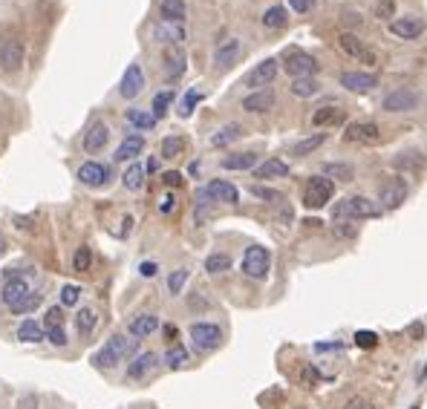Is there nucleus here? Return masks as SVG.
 I'll return each instance as SVG.
<instances>
[{"label": "nucleus", "mask_w": 427, "mask_h": 409, "mask_svg": "<svg viewBox=\"0 0 427 409\" xmlns=\"http://www.w3.org/2000/svg\"><path fill=\"white\" fill-rule=\"evenodd\" d=\"M381 217L378 202L366 199V197H346L332 208V219H376Z\"/></svg>", "instance_id": "obj_1"}, {"label": "nucleus", "mask_w": 427, "mask_h": 409, "mask_svg": "<svg viewBox=\"0 0 427 409\" xmlns=\"http://www.w3.org/2000/svg\"><path fill=\"white\" fill-rule=\"evenodd\" d=\"M421 107V92L416 87H396L381 99L384 112H413Z\"/></svg>", "instance_id": "obj_2"}, {"label": "nucleus", "mask_w": 427, "mask_h": 409, "mask_svg": "<svg viewBox=\"0 0 427 409\" xmlns=\"http://www.w3.org/2000/svg\"><path fill=\"white\" fill-rule=\"evenodd\" d=\"M338 47H341L344 55H349V58H353V61H358V64H366V67H376V64H378L376 49H373L370 44H364L355 32H341V35H338Z\"/></svg>", "instance_id": "obj_3"}, {"label": "nucleus", "mask_w": 427, "mask_h": 409, "mask_svg": "<svg viewBox=\"0 0 427 409\" xmlns=\"http://www.w3.org/2000/svg\"><path fill=\"white\" fill-rule=\"evenodd\" d=\"M188 337L197 352H214L223 346V328L217 323H193L188 328Z\"/></svg>", "instance_id": "obj_4"}, {"label": "nucleus", "mask_w": 427, "mask_h": 409, "mask_svg": "<svg viewBox=\"0 0 427 409\" xmlns=\"http://www.w3.org/2000/svg\"><path fill=\"white\" fill-rule=\"evenodd\" d=\"M271 271V254L263 245H248L243 254V274L251 280H266Z\"/></svg>", "instance_id": "obj_5"}, {"label": "nucleus", "mask_w": 427, "mask_h": 409, "mask_svg": "<svg viewBox=\"0 0 427 409\" xmlns=\"http://www.w3.org/2000/svg\"><path fill=\"white\" fill-rule=\"evenodd\" d=\"M332 193H335V182H329L326 176H312L306 182V190H303V205L309 210H321V208L329 205Z\"/></svg>", "instance_id": "obj_6"}, {"label": "nucleus", "mask_w": 427, "mask_h": 409, "mask_svg": "<svg viewBox=\"0 0 427 409\" xmlns=\"http://www.w3.org/2000/svg\"><path fill=\"white\" fill-rule=\"evenodd\" d=\"M404 199H407V185H404V179L387 176L378 185V208L381 210H396V208L404 205Z\"/></svg>", "instance_id": "obj_7"}, {"label": "nucleus", "mask_w": 427, "mask_h": 409, "mask_svg": "<svg viewBox=\"0 0 427 409\" xmlns=\"http://www.w3.org/2000/svg\"><path fill=\"white\" fill-rule=\"evenodd\" d=\"M387 29H390V35L398 37V41H416V37L424 35L427 24H424V17H419V15H401V17H396V21H390Z\"/></svg>", "instance_id": "obj_8"}, {"label": "nucleus", "mask_w": 427, "mask_h": 409, "mask_svg": "<svg viewBox=\"0 0 427 409\" xmlns=\"http://www.w3.org/2000/svg\"><path fill=\"white\" fill-rule=\"evenodd\" d=\"M344 139L349 144H366V147H373V144H381V127L376 122H353V124L344 130Z\"/></svg>", "instance_id": "obj_9"}, {"label": "nucleus", "mask_w": 427, "mask_h": 409, "mask_svg": "<svg viewBox=\"0 0 427 409\" xmlns=\"http://www.w3.org/2000/svg\"><path fill=\"white\" fill-rule=\"evenodd\" d=\"M318 61L309 52H289L286 58H283V69L292 75V78H315V72H318Z\"/></svg>", "instance_id": "obj_10"}, {"label": "nucleus", "mask_w": 427, "mask_h": 409, "mask_svg": "<svg viewBox=\"0 0 427 409\" xmlns=\"http://www.w3.org/2000/svg\"><path fill=\"white\" fill-rule=\"evenodd\" d=\"M277 72H280L277 58H266V61H260L255 69L245 75V87H248V90H266V87L277 78Z\"/></svg>", "instance_id": "obj_11"}, {"label": "nucleus", "mask_w": 427, "mask_h": 409, "mask_svg": "<svg viewBox=\"0 0 427 409\" xmlns=\"http://www.w3.org/2000/svg\"><path fill=\"white\" fill-rule=\"evenodd\" d=\"M26 61V47L17 41V37H9V41L0 44V69L3 72H17Z\"/></svg>", "instance_id": "obj_12"}, {"label": "nucleus", "mask_w": 427, "mask_h": 409, "mask_svg": "<svg viewBox=\"0 0 427 409\" xmlns=\"http://www.w3.org/2000/svg\"><path fill=\"white\" fill-rule=\"evenodd\" d=\"M75 176H79V182L81 185H87V187H104V185H110V167L107 165H102V162H84L81 167H79V173H75Z\"/></svg>", "instance_id": "obj_13"}, {"label": "nucleus", "mask_w": 427, "mask_h": 409, "mask_svg": "<svg viewBox=\"0 0 427 409\" xmlns=\"http://www.w3.org/2000/svg\"><path fill=\"white\" fill-rule=\"evenodd\" d=\"M427 167V156L421 150H401L393 156V170H401L407 176H419Z\"/></svg>", "instance_id": "obj_14"}, {"label": "nucleus", "mask_w": 427, "mask_h": 409, "mask_svg": "<svg viewBox=\"0 0 427 409\" xmlns=\"http://www.w3.org/2000/svg\"><path fill=\"white\" fill-rule=\"evenodd\" d=\"M341 87L355 92V95H366L378 87V78L373 72H353L349 69V72H341Z\"/></svg>", "instance_id": "obj_15"}, {"label": "nucleus", "mask_w": 427, "mask_h": 409, "mask_svg": "<svg viewBox=\"0 0 427 409\" xmlns=\"http://www.w3.org/2000/svg\"><path fill=\"white\" fill-rule=\"evenodd\" d=\"M145 90V69L139 67V64H130L127 69H124V75H122V84H119V95L122 99H136Z\"/></svg>", "instance_id": "obj_16"}, {"label": "nucleus", "mask_w": 427, "mask_h": 409, "mask_svg": "<svg viewBox=\"0 0 427 409\" xmlns=\"http://www.w3.org/2000/svg\"><path fill=\"white\" fill-rule=\"evenodd\" d=\"M202 193H205V199H211V202H225V205H237L240 202V190L231 182H225V179L208 182V187H202Z\"/></svg>", "instance_id": "obj_17"}, {"label": "nucleus", "mask_w": 427, "mask_h": 409, "mask_svg": "<svg viewBox=\"0 0 427 409\" xmlns=\"http://www.w3.org/2000/svg\"><path fill=\"white\" fill-rule=\"evenodd\" d=\"M153 41H159V44H170V47H177L182 44L185 37H188V29L185 24H170V21H159V24H153Z\"/></svg>", "instance_id": "obj_18"}, {"label": "nucleus", "mask_w": 427, "mask_h": 409, "mask_svg": "<svg viewBox=\"0 0 427 409\" xmlns=\"http://www.w3.org/2000/svg\"><path fill=\"white\" fill-rule=\"evenodd\" d=\"M185 69H188L185 52L177 49V47H170V49L165 52V58H162V75L168 78V81H179V78L185 75Z\"/></svg>", "instance_id": "obj_19"}, {"label": "nucleus", "mask_w": 427, "mask_h": 409, "mask_svg": "<svg viewBox=\"0 0 427 409\" xmlns=\"http://www.w3.org/2000/svg\"><path fill=\"white\" fill-rule=\"evenodd\" d=\"M237 58H240V41L237 37H225V41H220L217 49H214V67L228 69L237 64Z\"/></svg>", "instance_id": "obj_20"}, {"label": "nucleus", "mask_w": 427, "mask_h": 409, "mask_svg": "<svg viewBox=\"0 0 427 409\" xmlns=\"http://www.w3.org/2000/svg\"><path fill=\"white\" fill-rule=\"evenodd\" d=\"M107 142H110V127L104 122H92L84 133L81 144H84V153H99V150L107 147Z\"/></svg>", "instance_id": "obj_21"}, {"label": "nucleus", "mask_w": 427, "mask_h": 409, "mask_svg": "<svg viewBox=\"0 0 427 409\" xmlns=\"http://www.w3.org/2000/svg\"><path fill=\"white\" fill-rule=\"evenodd\" d=\"M156 366H159V358H156V355H153V352H142V355H136V358L127 363V378H130V381H142V378H147Z\"/></svg>", "instance_id": "obj_22"}, {"label": "nucleus", "mask_w": 427, "mask_h": 409, "mask_svg": "<svg viewBox=\"0 0 427 409\" xmlns=\"http://www.w3.org/2000/svg\"><path fill=\"white\" fill-rule=\"evenodd\" d=\"M159 317L156 315H139V317H133L130 320V326H127V332H130V337H136V340H145V337H150L153 332H159Z\"/></svg>", "instance_id": "obj_23"}, {"label": "nucleus", "mask_w": 427, "mask_h": 409, "mask_svg": "<svg viewBox=\"0 0 427 409\" xmlns=\"http://www.w3.org/2000/svg\"><path fill=\"white\" fill-rule=\"evenodd\" d=\"M107 346L113 349V355L119 358V360H133L136 355H139V340L127 337V335H113L107 340Z\"/></svg>", "instance_id": "obj_24"}, {"label": "nucleus", "mask_w": 427, "mask_h": 409, "mask_svg": "<svg viewBox=\"0 0 427 409\" xmlns=\"http://www.w3.org/2000/svg\"><path fill=\"white\" fill-rule=\"evenodd\" d=\"M275 107V92L271 90H255L251 95L243 99V110L245 112H268Z\"/></svg>", "instance_id": "obj_25"}, {"label": "nucleus", "mask_w": 427, "mask_h": 409, "mask_svg": "<svg viewBox=\"0 0 427 409\" xmlns=\"http://www.w3.org/2000/svg\"><path fill=\"white\" fill-rule=\"evenodd\" d=\"M255 176L263 179V182H268V179H283V176H289V165L283 159H277V156H271V159H266V162H260L255 167Z\"/></svg>", "instance_id": "obj_26"}, {"label": "nucleus", "mask_w": 427, "mask_h": 409, "mask_svg": "<svg viewBox=\"0 0 427 409\" xmlns=\"http://www.w3.org/2000/svg\"><path fill=\"white\" fill-rule=\"evenodd\" d=\"M260 162V156L255 150H245V153H231L220 162L223 170H255Z\"/></svg>", "instance_id": "obj_27"}, {"label": "nucleus", "mask_w": 427, "mask_h": 409, "mask_svg": "<svg viewBox=\"0 0 427 409\" xmlns=\"http://www.w3.org/2000/svg\"><path fill=\"white\" fill-rule=\"evenodd\" d=\"M29 294H32V285H29L26 280H6L0 300H3V303L12 308V306H17V303H21L24 297H29Z\"/></svg>", "instance_id": "obj_28"}, {"label": "nucleus", "mask_w": 427, "mask_h": 409, "mask_svg": "<svg viewBox=\"0 0 427 409\" xmlns=\"http://www.w3.org/2000/svg\"><path fill=\"white\" fill-rule=\"evenodd\" d=\"M145 150V135H139V133H133V135H127V139L115 147V162H130V159H136Z\"/></svg>", "instance_id": "obj_29"}, {"label": "nucleus", "mask_w": 427, "mask_h": 409, "mask_svg": "<svg viewBox=\"0 0 427 409\" xmlns=\"http://www.w3.org/2000/svg\"><path fill=\"white\" fill-rule=\"evenodd\" d=\"M341 122H344L341 104H323V107H318L315 115H312V124H315V127H335V124H341Z\"/></svg>", "instance_id": "obj_30"}, {"label": "nucleus", "mask_w": 427, "mask_h": 409, "mask_svg": "<svg viewBox=\"0 0 427 409\" xmlns=\"http://www.w3.org/2000/svg\"><path fill=\"white\" fill-rule=\"evenodd\" d=\"M245 135V127H240V124H225V127H220L217 133L211 135V147H231L237 139H243Z\"/></svg>", "instance_id": "obj_31"}, {"label": "nucleus", "mask_w": 427, "mask_h": 409, "mask_svg": "<svg viewBox=\"0 0 427 409\" xmlns=\"http://www.w3.org/2000/svg\"><path fill=\"white\" fill-rule=\"evenodd\" d=\"M321 173H323L329 182H332V179H338V182H353L355 179V167L346 165V162H326L321 167Z\"/></svg>", "instance_id": "obj_32"}, {"label": "nucleus", "mask_w": 427, "mask_h": 409, "mask_svg": "<svg viewBox=\"0 0 427 409\" xmlns=\"http://www.w3.org/2000/svg\"><path fill=\"white\" fill-rule=\"evenodd\" d=\"M159 15H162V21L185 24L188 6H185V0H162V3H159Z\"/></svg>", "instance_id": "obj_33"}, {"label": "nucleus", "mask_w": 427, "mask_h": 409, "mask_svg": "<svg viewBox=\"0 0 427 409\" xmlns=\"http://www.w3.org/2000/svg\"><path fill=\"white\" fill-rule=\"evenodd\" d=\"M17 340L21 343H41V340H47V332H44V326H38L35 320H24L21 326H17Z\"/></svg>", "instance_id": "obj_34"}, {"label": "nucleus", "mask_w": 427, "mask_h": 409, "mask_svg": "<svg viewBox=\"0 0 427 409\" xmlns=\"http://www.w3.org/2000/svg\"><path fill=\"white\" fill-rule=\"evenodd\" d=\"M185 147H188L185 135H165L159 144V153H162V159H177V156L185 153Z\"/></svg>", "instance_id": "obj_35"}, {"label": "nucleus", "mask_w": 427, "mask_h": 409, "mask_svg": "<svg viewBox=\"0 0 427 409\" xmlns=\"http://www.w3.org/2000/svg\"><path fill=\"white\" fill-rule=\"evenodd\" d=\"M260 21H263L266 29H280V26L289 24V9H286V6H268V9L263 12Z\"/></svg>", "instance_id": "obj_36"}, {"label": "nucleus", "mask_w": 427, "mask_h": 409, "mask_svg": "<svg viewBox=\"0 0 427 409\" xmlns=\"http://www.w3.org/2000/svg\"><path fill=\"white\" fill-rule=\"evenodd\" d=\"M124 187L127 190H142L145 187V165H139V162H133L127 170H124Z\"/></svg>", "instance_id": "obj_37"}, {"label": "nucleus", "mask_w": 427, "mask_h": 409, "mask_svg": "<svg viewBox=\"0 0 427 409\" xmlns=\"http://www.w3.org/2000/svg\"><path fill=\"white\" fill-rule=\"evenodd\" d=\"M127 124L136 127V130H153V124H156V119H153V112H145V110H127Z\"/></svg>", "instance_id": "obj_38"}, {"label": "nucleus", "mask_w": 427, "mask_h": 409, "mask_svg": "<svg viewBox=\"0 0 427 409\" xmlns=\"http://www.w3.org/2000/svg\"><path fill=\"white\" fill-rule=\"evenodd\" d=\"M95 326H99V315H95L92 308H81L79 315H75V328H79L81 335H92Z\"/></svg>", "instance_id": "obj_39"}, {"label": "nucleus", "mask_w": 427, "mask_h": 409, "mask_svg": "<svg viewBox=\"0 0 427 409\" xmlns=\"http://www.w3.org/2000/svg\"><path fill=\"white\" fill-rule=\"evenodd\" d=\"M188 358H191V355H188V349H185V346H179V343H173V346L168 349V352H165V358H162V360H165V366H168V369H182V366L188 363Z\"/></svg>", "instance_id": "obj_40"}, {"label": "nucleus", "mask_w": 427, "mask_h": 409, "mask_svg": "<svg viewBox=\"0 0 427 409\" xmlns=\"http://www.w3.org/2000/svg\"><path fill=\"white\" fill-rule=\"evenodd\" d=\"M292 92L298 95V99H312V95L321 92V84L315 81V78H295V81H292Z\"/></svg>", "instance_id": "obj_41"}, {"label": "nucleus", "mask_w": 427, "mask_h": 409, "mask_svg": "<svg viewBox=\"0 0 427 409\" xmlns=\"http://www.w3.org/2000/svg\"><path fill=\"white\" fill-rule=\"evenodd\" d=\"M90 363H92L95 369H115V366H119L122 360L115 358V355H113V349H110V346L104 343V346L99 349V352H95V355L90 358Z\"/></svg>", "instance_id": "obj_42"}, {"label": "nucleus", "mask_w": 427, "mask_h": 409, "mask_svg": "<svg viewBox=\"0 0 427 409\" xmlns=\"http://www.w3.org/2000/svg\"><path fill=\"white\" fill-rule=\"evenodd\" d=\"M173 99H177L173 90H162V92L153 95V119H162V115L168 112V107L173 104Z\"/></svg>", "instance_id": "obj_43"}, {"label": "nucleus", "mask_w": 427, "mask_h": 409, "mask_svg": "<svg viewBox=\"0 0 427 409\" xmlns=\"http://www.w3.org/2000/svg\"><path fill=\"white\" fill-rule=\"evenodd\" d=\"M200 101H202V92H200L197 87H193V90L185 92V99L179 101V110H177V112L182 115V119H191V115H193V107H197Z\"/></svg>", "instance_id": "obj_44"}, {"label": "nucleus", "mask_w": 427, "mask_h": 409, "mask_svg": "<svg viewBox=\"0 0 427 409\" xmlns=\"http://www.w3.org/2000/svg\"><path fill=\"white\" fill-rule=\"evenodd\" d=\"M323 142H326V135H323V133L309 135V139H303V142H298V144L292 147V153H295V156H309V153H315Z\"/></svg>", "instance_id": "obj_45"}, {"label": "nucleus", "mask_w": 427, "mask_h": 409, "mask_svg": "<svg viewBox=\"0 0 427 409\" xmlns=\"http://www.w3.org/2000/svg\"><path fill=\"white\" fill-rule=\"evenodd\" d=\"M228 268H231V257L228 254H211L205 260V271H208V274H225Z\"/></svg>", "instance_id": "obj_46"}, {"label": "nucleus", "mask_w": 427, "mask_h": 409, "mask_svg": "<svg viewBox=\"0 0 427 409\" xmlns=\"http://www.w3.org/2000/svg\"><path fill=\"white\" fill-rule=\"evenodd\" d=\"M92 265V251L87 245H81L79 251H75V257H72V268L79 271V274H84V271H90Z\"/></svg>", "instance_id": "obj_47"}, {"label": "nucleus", "mask_w": 427, "mask_h": 409, "mask_svg": "<svg viewBox=\"0 0 427 409\" xmlns=\"http://www.w3.org/2000/svg\"><path fill=\"white\" fill-rule=\"evenodd\" d=\"M38 306H41V294H38V291H32L29 297H24L21 303H17V306H12L9 311H12V315H29V311H35Z\"/></svg>", "instance_id": "obj_48"}, {"label": "nucleus", "mask_w": 427, "mask_h": 409, "mask_svg": "<svg viewBox=\"0 0 427 409\" xmlns=\"http://www.w3.org/2000/svg\"><path fill=\"white\" fill-rule=\"evenodd\" d=\"M188 268H177L173 274L168 277V288H170V294H182V288H185V283H188Z\"/></svg>", "instance_id": "obj_49"}, {"label": "nucleus", "mask_w": 427, "mask_h": 409, "mask_svg": "<svg viewBox=\"0 0 427 409\" xmlns=\"http://www.w3.org/2000/svg\"><path fill=\"white\" fill-rule=\"evenodd\" d=\"M47 340L58 349H64L67 346V332H64V326H47Z\"/></svg>", "instance_id": "obj_50"}, {"label": "nucleus", "mask_w": 427, "mask_h": 409, "mask_svg": "<svg viewBox=\"0 0 427 409\" xmlns=\"http://www.w3.org/2000/svg\"><path fill=\"white\" fill-rule=\"evenodd\" d=\"M81 300V285H64L61 288V306H75V303H79Z\"/></svg>", "instance_id": "obj_51"}, {"label": "nucleus", "mask_w": 427, "mask_h": 409, "mask_svg": "<svg viewBox=\"0 0 427 409\" xmlns=\"http://www.w3.org/2000/svg\"><path fill=\"white\" fill-rule=\"evenodd\" d=\"M355 343H358L361 349H376L378 335H376V332H366V328H361V332H355Z\"/></svg>", "instance_id": "obj_52"}, {"label": "nucleus", "mask_w": 427, "mask_h": 409, "mask_svg": "<svg viewBox=\"0 0 427 409\" xmlns=\"http://www.w3.org/2000/svg\"><path fill=\"white\" fill-rule=\"evenodd\" d=\"M396 12V3L393 0H381V3H376V17L378 21H387V17H390Z\"/></svg>", "instance_id": "obj_53"}, {"label": "nucleus", "mask_w": 427, "mask_h": 409, "mask_svg": "<svg viewBox=\"0 0 427 409\" xmlns=\"http://www.w3.org/2000/svg\"><path fill=\"white\" fill-rule=\"evenodd\" d=\"M251 193H255V197H260V199H266V202H277V199H283L277 190H268V187H260V185L251 187Z\"/></svg>", "instance_id": "obj_54"}, {"label": "nucleus", "mask_w": 427, "mask_h": 409, "mask_svg": "<svg viewBox=\"0 0 427 409\" xmlns=\"http://www.w3.org/2000/svg\"><path fill=\"white\" fill-rule=\"evenodd\" d=\"M47 326H64V311H61V306L47 308Z\"/></svg>", "instance_id": "obj_55"}, {"label": "nucleus", "mask_w": 427, "mask_h": 409, "mask_svg": "<svg viewBox=\"0 0 427 409\" xmlns=\"http://www.w3.org/2000/svg\"><path fill=\"white\" fill-rule=\"evenodd\" d=\"M162 182L168 185V187H179L182 182H185V176L179 170H168V173H162Z\"/></svg>", "instance_id": "obj_56"}, {"label": "nucleus", "mask_w": 427, "mask_h": 409, "mask_svg": "<svg viewBox=\"0 0 427 409\" xmlns=\"http://www.w3.org/2000/svg\"><path fill=\"white\" fill-rule=\"evenodd\" d=\"M315 6V0H289V9H295V12H309Z\"/></svg>", "instance_id": "obj_57"}, {"label": "nucleus", "mask_w": 427, "mask_h": 409, "mask_svg": "<svg viewBox=\"0 0 427 409\" xmlns=\"http://www.w3.org/2000/svg\"><path fill=\"white\" fill-rule=\"evenodd\" d=\"M156 268H159L156 262H142V265H139V274H142V277H156Z\"/></svg>", "instance_id": "obj_58"}, {"label": "nucleus", "mask_w": 427, "mask_h": 409, "mask_svg": "<svg viewBox=\"0 0 427 409\" xmlns=\"http://www.w3.org/2000/svg\"><path fill=\"white\" fill-rule=\"evenodd\" d=\"M17 409H38V398H35V395L21 398V401H17Z\"/></svg>", "instance_id": "obj_59"}, {"label": "nucleus", "mask_w": 427, "mask_h": 409, "mask_svg": "<svg viewBox=\"0 0 427 409\" xmlns=\"http://www.w3.org/2000/svg\"><path fill=\"white\" fill-rule=\"evenodd\" d=\"M173 208H177V199H173V197H162V202H159V210H162V213H170Z\"/></svg>", "instance_id": "obj_60"}, {"label": "nucleus", "mask_w": 427, "mask_h": 409, "mask_svg": "<svg viewBox=\"0 0 427 409\" xmlns=\"http://www.w3.org/2000/svg\"><path fill=\"white\" fill-rule=\"evenodd\" d=\"M156 167H159V162H156V159H150V162H147V167H145V170H150V173H153V170H156Z\"/></svg>", "instance_id": "obj_61"}, {"label": "nucleus", "mask_w": 427, "mask_h": 409, "mask_svg": "<svg viewBox=\"0 0 427 409\" xmlns=\"http://www.w3.org/2000/svg\"><path fill=\"white\" fill-rule=\"evenodd\" d=\"M361 409H378V406H376V403H364Z\"/></svg>", "instance_id": "obj_62"}, {"label": "nucleus", "mask_w": 427, "mask_h": 409, "mask_svg": "<svg viewBox=\"0 0 427 409\" xmlns=\"http://www.w3.org/2000/svg\"><path fill=\"white\" fill-rule=\"evenodd\" d=\"M410 409H419V406H410Z\"/></svg>", "instance_id": "obj_63"}]
</instances>
